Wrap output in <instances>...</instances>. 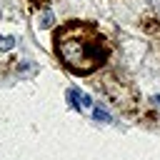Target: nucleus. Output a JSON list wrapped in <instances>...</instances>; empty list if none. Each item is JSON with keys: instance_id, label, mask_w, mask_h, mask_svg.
Listing matches in <instances>:
<instances>
[{"instance_id": "nucleus-1", "label": "nucleus", "mask_w": 160, "mask_h": 160, "mask_svg": "<svg viewBox=\"0 0 160 160\" xmlns=\"http://www.w3.org/2000/svg\"><path fill=\"white\" fill-rule=\"evenodd\" d=\"M52 48L58 60L75 75H90L95 72L105 58L110 55L108 40L100 35V30L90 22L70 20L55 30Z\"/></svg>"}, {"instance_id": "nucleus-2", "label": "nucleus", "mask_w": 160, "mask_h": 160, "mask_svg": "<svg viewBox=\"0 0 160 160\" xmlns=\"http://www.w3.org/2000/svg\"><path fill=\"white\" fill-rule=\"evenodd\" d=\"M68 95L72 98V105H75V108H90V105H92V100H90V95H85V92H78V90H70Z\"/></svg>"}, {"instance_id": "nucleus-3", "label": "nucleus", "mask_w": 160, "mask_h": 160, "mask_svg": "<svg viewBox=\"0 0 160 160\" xmlns=\"http://www.w3.org/2000/svg\"><path fill=\"white\" fill-rule=\"evenodd\" d=\"M38 25H40V28H50V25H52V12H50V10H45V12L40 15Z\"/></svg>"}, {"instance_id": "nucleus-4", "label": "nucleus", "mask_w": 160, "mask_h": 160, "mask_svg": "<svg viewBox=\"0 0 160 160\" xmlns=\"http://www.w3.org/2000/svg\"><path fill=\"white\" fill-rule=\"evenodd\" d=\"M92 115H95V120H98V122H108V120H110V115H108L102 108H95V110H92Z\"/></svg>"}, {"instance_id": "nucleus-5", "label": "nucleus", "mask_w": 160, "mask_h": 160, "mask_svg": "<svg viewBox=\"0 0 160 160\" xmlns=\"http://www.w3.org/2000/svg\"><path fill=\"white\" fill-rule=\"evenodd\" d=\"M15 45V38H10V35H5V38H0V50H10Z\"/></svg>"}, {"instance_id": "nucleus-6", "label": "nucleus", "mask_w": 160, "mask_h": 160, "mask_svg": "<svg viewBox=\"0 0 160 160\" xmlns=\"http://www.w3.org/2000/svg\"><path fill=\"white\" fill-rule=\"evenodd\" d=\"M155 12H158V18H160V2H158V8H155Z\"/></svg>"}, {"instance_id": "nucleus-7", "label": "nucleus", "mask_w": 160, "mask_h": 160, "mask_svg": "<svg viewBox=\"0 0 160 160\" xmlns=\"http://www.w3.org/2000/svg\"><path fill=\"white\" fill-rule=\"evenodd\" d=\"M32 2H38V5H40V2H48V0H32Z\"/></svg>"}]
</instances>
